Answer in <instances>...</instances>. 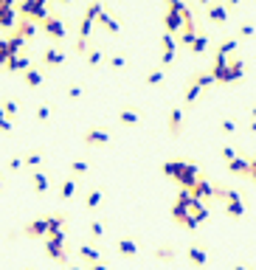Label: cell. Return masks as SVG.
Listing matches in <instances>:
<instances>
[{
    "label": "cell",
    "instance_id": "cell-9",
    "mask_svg": "<svg viewBox=\"0 0 256 270\" xmlns=\"http://www.w3.org/2000/svg\"><path fill=\"white\" fill-rule=\"evenodd\" d=\"M175 51H177V40L172 34H161V68H169L172 62H175Z\"/></svg>",
    "mask_w": 256,
    "mask_h": 270
},
{
    "label": "cell",
    "instance_id": "cell-39",
    "mask_svg": "<svg viewBox=\"0 0 256 270\" xmlns=\"http://www.w3.org/2000/svg\"><path fill=\"white\" fill-rule=\"evenodd\" d=\"M191 79H195V82L200 84L203 90H206V87H211V84H214V76H211V71H195V76H191Z\"/></svg>",
    "mask_w": 256,
    "mask_h": 270
},
{
    "label": "cell",
    "instance_id": "cell-24",
    "mask_svg": "<svg viewBox=\"0 0 256 270\" xmlns=\"http://www.w3.org/2000/svg\"><path fill=\"white\" fill-rule=\"evenodd\" d=\"M239 48V40L237 37H228V40H222L217 45V51H214V56H222V59H231V54Z\"/></svg>",
    "mask_w": 256,
    "mask_h": 270
},
{
    "label": "cell",
    "instance_id": "cell-55",
    "mask_svg": "<svg viewBox=\"0 0 256 270\" xmlns=\"http://www.w3.org/2000/svg\"><path fill=\"white\" fill-rule=\"evenodd\" d=\"M250 118H256V104H253V107H250Z\"/></svg>",
    "mask_w": 256,
    "mask_h": 270
},
{
    "label": "cell",
    "instance_id": "cell-15",
    "mask_svg": "<svg viewBox=\"0 0 256 270\" xmlns=\"http://www.w3.org/2000/svg\"><path fill=\"white\" fill-rule=\"evenodd\" d=\"M76 253H79V259H82V262H87V264L102 262V251H99L96 242H85V245H79V248H76Z\"/></svg>",
    "mask_w": 256,
    "mask_h": 270
},
{
    "label": "cell",
    "instance_id": "cell-43",
    "mask_svg": "<svg viewBox=\"0 0 256 270\" xmlns=\"http://www.w3.org/2000/svg\"><path fill=\"white\" fill-rule=\"evenodd\" d=\"M82 93H85V87H82L79 82H71V84H68V99H82Z\"/></svg>",
    "mask_w": 256,
    "mask_h": 270
},
{
    "label": "cell",
    "instance_id": "cell-6",
    "mask_svg": "<svg viewBox=\"0 0 256 270\" xmlns=\"http://www.w3.org/2000/svg\"><path fill=\"white\" fill-rule=\"evenodd\" d=\"M222 205H226V214L234 217V220H242V217H245V203H242V194H239L237 189H228Z\"/></svg>",
    "mask_w": 256,
    "mask_h": 270
},
{
    "label": "cell",
    "instance_id": "cell-10",
    "mask_svg": "<svg viewBox=\"0 0 256 270\" xmlns=\"http://www.w3.org/2000/svg\"><path fill=\"white\" fill-rule=\"evenodd\" d=\"M82 144L85 146H107L110 144V130H104V127H90V130L82 135Z\"/></svg>",
    "mask_w": 256,
    "mask_h": 270
},
{
    "label": "cell",
    "instance_id": "cell-17",
    "mask_svg": "<svg viewBox=\"0 0 256 270\" xmlns=\"http://www.w3.org/2000/svg\"><path fill=\"white\" fill-rule=\"evenodd\" d=\"M206 14H208V20L217 23V25L228 23V9L222 6V3H206Z\"/></svg>",
    "mask_w": 256,
    "mask_h": 270
},
{
    "label": "cell",
    "instance_id": "cell-8",
    "mask_svg": "<svg viewBox=\"0 0 256 270\" xmlns=\"http://www.w3.org/2000/svg\"><path fill=\"white\" fill-rule=\"evenodd\" d=\"M189 194H191L195 200H200V203H208V200H214V183L200 172V177L195 180V186H191Z\"/></svg>",
    "mask_w": 256,
    "mask_h": 270
},
{
    "label": "cell",
    "instance_id": "cell-52",
    "mask_svg": "<svg viewBox=\"0 0 256 270\" xmlns=\"http://www.w3.org/2000/svg\"><path fill=\"white\" fill-rule=\"evenodd\" d=\"M248 130H250V132H256V118H250V124H248Z\"/></svg>",
    "mask_w": 256,
    "mask_h": 270
},
{
    "label": "cell",
    "instance_id": "cell-7",
    "mask_svg": "<svg viewBox=\"0 0 256 270\" xmlns=\"http://www.w3.org/2000/svg\"><path fill=\"white\" fill-rule=\"evenodd\" d=\"M20 234L28 236V239H45V236H48V220H45V217H34V220H28L23 225Z\"/></svg>",
    "mask_w": 256,
    "mask_h": 270
},
{
    "label": "cell",
    "instance_id": "cell-27",
    "mask_svg": "<svg viewBox=\"0 0 256 270\" xmlns=\"http://www.w3.org/2000/svg\"><path fill=\"white\" fill-rule=\"evenodd\" d=\"M76 186H79V180L68 174V177L59 183V200H71L73 194H76Z\"/></svg>",
    "mask_w": 256,
    "mask_h": 270
},
{
    "label": "cell",
    "instance_id": "cell-37",
    "mask_svg": "<svg viewBox=\"0 0 256 270\" xmlns=\"http://www.w3.org/2000/svg\"><path fill=\"white\" fill-rule=\"evenodd\" d=\"M104 56H107V54H104V51H102V48H99V45H93V48H87L85 59H87V65H90V68H96V65H99V62H102V59H104Z\"/></svg>",
    "mask_w": 256,
    "mask_h": 270
},
{
    "label": "cell",
    "instance_id": "cell-38",
    "mask_svg": "<svg viewBox=\"0 0 256 270\" xmlns=\"http://www.w3.org/2000/svg\"><path fill=\"white\" fill-rule=\"evenodd\" d=\"M23 161H25V166H28V169H34V172H37V166L43 163V149H31L28 155H23Z\"/></svg>",
    "mask_w": 256,
    "mask_h": 270
},
{
    "label": "cell",
    "instance_id": "cell-31",
    "mask_svg": "<svg viewBox=\"0 0 256 270\" xmlns=\"http://www.w3.org/2000/svg\"><path fill=\"white\" fill-rule=\"evenodd\" d=\"M102 203H104V189H90L87 197H85V208L87 211H96Z\"/></svg>",
    "mask_w": 256,
    "mask_h": 270
},
{
    "label": "cell",
    "instance_id": "cell-12",
    "mask_svg": "<svg viewBox=\"0 0 256 270\" xmlns=\"http://www.w3.org/2000/svg\"><path fill=\"white\" fill-rule=\"evenodd\" d=\"M166 130H169L172 138H180L183 135V110L180 107L169 110V115H166Z\"/></svg>",
    "mask_w": 256,
    "mask_h": 270
},
{
    "label": "cell",
    "instance_id": "cell-36",
    "mask_svg": "<svg viewBox=\"0 0 256 270\" xmlns=\"http://www.w3.org/2000/svg\"><path fill=\"white\" fill-rule=\"evenodd\" d=\"M90 172V163L87 161H71V177H85V174Z\"/></svg>",
    "mask_w": 256,
    "mask_h": 270
},
{
    "label": "cell",
    "instance_id": "cell-3",
    "mask_svg": "<svg viewBox=\"0 0 256 270\" xmlns=\"http://www.w3.org/2000/svg\"><path fill=\"white\" fill-rule=\"evenodd\" d=\"M40 31H43L48 40H54V42H65V37H68V23L59 17V14H48V17L40 23Z\"/></svg>",
    "mask_w": 256,
    "mask_h": 270
},
{
    "label": "cell",
    "instance_id": "cell-26",
    "mask_svg": "<svg viewBox=\"0 0 256 270\" xmlns=\"http://www.w3.org/2000/svg\"><path fill=\"white\" fill-rule=\"evenodd\" d=\"M31 189H34L37 194H45L51 189V180L45 172H31Z\"/></svg>",
    "mask_w": 256,
    "mask_h": 270
},
{
    "label": "cell",
    "instance_id": "cell-48",
    "mask_svg": "<svg viewBox=\"0 0 256 270\" xmlns=\"http://www.w3.org/2000/svg\"><path fill=\"white\" fill-rule=\"evenodd\" d=\"M219 155H222V161H234V158H237V149H234V146H222V149H219Z\"/></svg>",
    "mask_w": 256,
    "mask_h": 270
},
{
    "label": "cell",
    "instance_id": "cell-42",
    "mask_svg": "<svg viewBox=\"0 0 256 270\" xmlns=\"http://www.w3.org/2000/svg\"><path fill=\"white\" fill-rule=\"evenodd\" d=\"M6 169H9V172H20V169H25L23 155H12V158H9V163H6Z\"/></svg>",
    "mask_w": 256,
    "mask_h": 270
},
{
    "label": "cell",
    "instance_id": "cell-50",
    "mask_svg": "<svg viewBox=\"0 0 256 270\" xmlns=\"http://www.w3.org/2000/svg\"><path fill=\"white\" fill-rule=\"evenodd\" d=\"M3 189H6V174L0 172V192H3Z\"/></svg>",
    "mask_w": 256,
    "mask_h": 270
},
{
    "label": "cell",
    "instance_id": "cell-45",
    "mask_svg": "<svg viewBox=\"0 0 256 270\" xmlns=\"http://www.w3.org/2000/svg\"><path fill=\"white\" fill-rule=\"evenodd\" d=\"M12 130H14V121H9L3 107H0V132H12Z\"/></svg>",
    "mask_w": 256,
    "mask_h": 270
},
{
    "label": "cell",
    "instance_id": "cell-18",
    "mask_svg": "<svg viewBox=\"0 0 256 270\" xmlns=\"http://www.w3.org/2000/svg\"><path fill=\"white\" fill-rule=\"evenodd\" d=\"M116 251H118V256H127V259H133V256H138V242H135L133 236H118V242H116Z\"/></svg>",
    "mask_w": 256,
    "mask_h": 270
},
{
    "label": "cell",
    "instance_id": "cell-44",
    "mask_svg": "<svg viewBox=\"0 0 256 270\" xmlns=\"http://www.w3.org/2000/svg\"><path fill=\"white\" fill-rule=\"evenodd\" d=\"M219 130L226 132V135H231V132H237V121H234V118H222V121H219Z\"/></svg>",
    "mask_w": 256,
    "mask_h": 270
},
{
    "label": "cell",
    "instance_id": "cell-47",
    "mask_svg": "<svg viewBox=\"0 0 256 270\" xmlns=\"http://www.w3.org/2000/svg\"><path fill=\"white\" fill-rule=\"evenodd\" d=\"M37 118H40V121H48L51 118V107H48V104H40V107H37Z\"/></svg>",
    "mask_w": 256,
    "mask_h": 270
},
{
    "label": "cell",
    "instance_id": "cell-16",
    "mask_svg": "<svg viewBox=\"0 0 256 270\" xmlns=\"http://www.w3.org/2000/svg\"><path fill=\"white\" fill-rule=\"evenodd\" d=\"M14 34H17V37H23V40L25 42H28V40H34V37H37V31H40V25H37V23H31V20H23V17H17V25H14Z\"/></svg>",
    "mask_w": 256,
    "mask_h": 270
},
{
    "label": "cell",
    "instance_id": "cell-19",
    "mask_svg": "<svg viewBox=\"0 0 256 270\" xmlns=\"http://www.w3.org/2000/svg\"><path fill=\"white\" fill-rule=\"evenodd\" d=\"M180 28H183V17L177 12H172V9H166V12H164V31L175 37Z\"/></svg>",
    "mask_w": 256,
    "mask_h": 270
},
{
    "label": "cell",
    "instance_id": "cell-57",
    "mask_svg": "<svg viewBox=\"0 0 256 270\" xmlns=\"http://www.w3.org/2000/svg\"><path fill=\"white\" fill-rule=\"evenodd\" d=\"M25 270H34V267H25Z\"/></svg>",
    "mask_w": 256,
    "mask_h": 270
},
{
    "label": "cell",
    "instance_id": "cell-5",
    "mask_svg": "<svg viewBox=\"0 0 256 270\" xmlns=\"http://www.w3.org/2000/svg\"><path fill=\"white\" fill-rule=\"evenodd\" d=\"M65 59H68V54L62 51V45H45L43 54H40V68H43V71L59 68V65H65Z\"/></svg>",
    "mask_w": 256,
    "mask_h": 270
},
{
    "label": "cell",
    "instance_id": "cell-23",
    "mask_svg": "<svg viewBox=\"0 0 256 270\" xmlns=\"http://www.w3.org/2000/svg\"><path fill=\"white\" fill-rule=\"evenodd\" d=\"M23 82L28 84V87H40V84L45 82V71L43 68H37V65H31L28 71L23 73Z\"/></svg>",
    "mask_w": 256,
    "mask_h": 270
},
{
    "label": "cell",
    "instance_id": "cell-25",
    "mask_svg": "<svg viewBox=\"0 0 256 270\" xmlns=\"http://www.w3.org/2000/svg\"><path fill=\"white\" fill-rule=\"evenodd\" d=\"M226 166H228L231 174H239V177H248V172H250V161L248 158H239V155L234 158V161H228Z\"/></svg>",
    "mask_w": 256,
    "mask_h": 270
},
{
    "label": "cell",
    "instance_id": "cell-32",
    "mask_svg": "<svg viewBox=\"0 0 256 270\" xmlns=\"http://www.w3.org/2000/svg\"><path fill=\"white\" fill-rule=\"evenodd\" d=\"M183 166H186V161H166L164 166H161V172L166 174V177H172V180H177V174L183 172Z\"/></svg>",
    "mask_w": 256,
    "mask_h": 270
},
{
    "label": "cell",
    "instance_id": "cell-20",
    "mask_svg": "<svg viewBox=\"0 0 256 270\" xmlns=\"http://www.w3.org/2000/svg\"><path fill=\"white\" fill-rule=\"evenodd\" d=\"M186 256H189V262L197 264V267H206L208 264V251L203 245H189L186 248Z\"/></svg>",
    "mask_w": 256,
    "mask_h": 270
},
{
    "label": "cell",
    "instance_id": "cell-1",
    "mask_svg": "<svg viewBox=\"0 0 256 270\" xmlns=\"http://www.w3.org/2000/svg\"><path fill=\"white\" fill-rule=\"evenodd\" d=\"M48 14H51V9H48L45 0H23V3H17V17L31 20V23H37V25L43 23Z\"/></svg>",
    "mask_w": 256,
    "mask_h": 270
},
{
    "label": "cell",
    "instance_id": "cell-49",
    "mask_svg": "<svg viewBox=\"0 0 256 270\" xmlns=\"http://www.w3.org/2000/svg\"><path fill=\"white\" fill-rule=\"evenodd\" d=\"M85 270H107V264H104V262H96V264H87Z\"/></svg>",
    "mask_w": 256,
    "mask_h": 270
},
{
    "label": "cell",
    "instance_id": "cell-30",
    "mask_svg": "<svg viewBox=\"0 0 256 270\" xmlns=\"http://www.w3.org/2000/svg\"><path fill=\"white\" fill-rule=\"evenodd\" d=\"M152 256L158 259V262H166V264H169V262H175V259H177V251H175L172 245H158V248L152 251Z\"/></svg>",
    "mask_w": 256,
    "mask_h": 270
},
{
    "label": "cell",
    "instance_id": "cell-34",
    "mask_svg": "<svg viewBox=\"0 0 256 270\" xmlns=\"http://www.w3.org/2000/svg\"><path fill=\"white\" fill-rule=\"evenodd\" d=\"M0 107H3V113H6L9 121H14V118H17V113H20V102H17V99H3Z\"/></svg>",
    "mask_w": 256,
    "mask_h": 270
},
{
    "label": "cell",
    "instance_id": "cell-4",
    "mask_svg": "<svg viewBox=\"0 0 256 270\" xmlns=\"http://www.w3.org/2000/svg\"><path fill=\"white\" fill-rule=\"evenodd\" d=\"M45 253L48 259L65 264L68 267V245H65V234H48L45 236Z\"/></svg>",
    "mask_w": 256,
    "mask_h": 270
},
{
    "label": "cell",
    "instance_id": "cell-28",
    "mask_svg": "<svg viewBox=\"0 0 256 270\" xmlns=\"http://www.w3.org/2000/svg\"><path fill=\"white\" fill-rule=\"evenodd\" d=\"M118 121H121V124H127V127L141 124V110H135V107H121V113H118Z\"/></svg>",
    "mask_w": 256,
    "mask_h": 270
},
{
    "label": "cell",
    "instance_id": "cell-41",
    "mask_svg": "<svg viewBox=\"0 0 256 270\" xmlns=\"http://www.w3.org/2000/svg\"><path fill=\"white\" fill-rule=\"evenodd\" d=\"M104 231H107V222H104V220H93L90 222V236H93V239H102Z\"/></svg>",
    "mask_w": 256,
    "mask_h": 270
},
{
    "label": "cell",
    "instance_id": "cell-51",
    "mask_svg": "<svg viewBox=\"0 0 256 270\" xmlns=\"http://www.w3.org/2000/svg\"><path fill=\"white\" fill-rule=\"evenodd\" d=\"M65 270H85V267H82V264H68Z\"/></svg>",
    "mask_w": 256,
    "mask_h": 270
},
{
    "label": "cell",
    "instance_id": "cell-33",
    "mask_svg": "<svg viewBox=\"0 0 256 270\" xmlns=\"http://www.w3.org/2000/svg\"><path fill=\"white\" fill-rule=\"evenodd\" d=\"M189 51H191V54H206V51H208V34L197 31V37H195V42L189 45Z\"/></svg>",
    "mask_w": 256,
    "mask_h": 270
},
{
    "label": "cell",
    "instance_id": "cell-29",
    "mask_svg": "<svg viewBox=\"0 0 256 270\" xmlns=\"http://www.w3.org/2000/svg\"><path fill=\"white\" fill-rule=\"evenodd\" d=\"M200 93H203V87L195 82V79H189V82H186V90H183V102H186V104H195L197 99H200Z\"/></svg>",
    "mask_w": 256,
    "mask_h": 270
},
{
    "label": "cell",
    "instance_id": "cell-21",
    "mask_svg": "<svg viewBox=\"0 0 256 270\" xmlns=\"http://www.w3.org/2000/svg\"><path fill=\"white\" fill-rule=\"evenodd\" d=\"M242 76H245V62H242V56H231V59H228V84H231V82H239Z\"/></svg>",
    "mask_w": 256,
    "mask_h": 270
},
{
    "label": "cell",
    "instance_id": "cell-22",
    "mask_svg": "<svg viewBox=\"0 0 256 270\" xmlns=\"http://www.w3.org/2000/svg\"><path fill=\"white\" fill-rule=\"evenodd\" d=\"M14 25H17V3H9V6L0 12V28L12 31Z\"/></svg>",
    "mask_w": 256,
    "mask_h": 270
},
{
    "label": "cell",
    "instance_id": "cell-35",
    "mask_svg": "<svg viewBox=\"0 0 256 270\" xmlns=\"http://www.w3.org/2000/svg\"><path fill=\"white\" fill-rule=\"evenodd\" d=\"M104 59H107V65H110V71H124V68H127V56L124 54H107L104 56Z\"/></svg>",
    "mask_w": 256,
    "mask_h": 270
},
{
    "label": "cell",
    "instance_id": "cell-11",
    "mask_svg": "<svg viewBox=\"0 0 256 270\" xmlns=\"http://www.w3.org/2000/svg\"><path fill=\"white\" fill-rule=\"evenodd\" d=\"M200 177V169H197V163H189L186 161V166H183V172L177 174V186L183 189V192H191V186H195V180Z\"/></svg>",
    "mask_w": 256,
    "mask_h": 270
},
{
    "label": "cell",
    "instance_id": "cell-54",
    "mask_svg": "<svg viewBox=\"0 0 256 270\" xmlns=\"http://www.w3.org/2000/svg\"><path fill=\"white\" fill-rule=\"evenodd\" d=\"M234 270H250L248 264H234Z\"/></svg>",
    "mask_w": 256,
    "mask_h": 270
},
{
    "label": "cell",
    "instance_id": "cell-13",
    "mask_svg": "<svg viewBox=\"0 0 256 270\" xmlns=\"http://www.w3.org/2000/svg\"><path fill=\"white\" fill-rule=\"evenodd\" d=\"M99 25H102L104 31H107V34H118V31H121V20L116 17V14L110 12L107 6L102 9V14H99V20H96Z\"/></svg>",
    "mask_w": 256,
    "mask_h": 270
},
{
    "label": "cell",
    "instance_id": "cell-14",
    "mask_svg": "<svg viewBox=\"0 0 256 270\" xmlns=\"http://www.w3.org/2000/svg\"><path fill=\"white\" fill-rule=\"evenodd\" d=\"M6 68L12 73H25L31 68V54L28 51H20V54H14V56H9L6 59Z\"/></svg>",
    "mask_w": 256,
    "mask_h": 270
},
{
    "label": "cell",
    "instance_id": "cell-2",
    "mask_svg": "<svg viewBox=\"0 0 256 270\" xmlns=\"http://www.w3.org/2000/svg\"><path fill=\"white\" fill-rule=\"evenodd\" d=\"M102 9H104V3H99V0H93V3L85 6V12H82V17H79V37H76L79 42H87V37H90V31H93V23L99 20Z\"/></svg>",
    "mask_w": 256,
    "mask_h": 270
},
{
    "label": "cell",
    "instance_id": "cell-53",
    "mask_svg": "<svg viewBox=\"0 0 256 270\" xmlns=\"http://www.w3.org/2000/svg\"><path fill=\"white\" fill-rule=\"evenodd\" d=\"M248 180H253V183H256V169H250V172H248Z\"/></svg>",
    "mask_w": 256,
    "mask_h": 270
},
{
    "label": "cell",
    "instance_id": "cell-56",
    "mask_svg": "<svg viewBox=\"0 0 256 270\" xmlns=\"http://www.w3.org/2000/svg\"><path fill=\"white\" fill-rule=\"evenodd\" d=\"M3 65H6V59H3V56H0V68H3Z\"/></svg>",
    "mask_w": 256,
    "mask_h": 270
},
{
    "label": "cell",
    "instance_id": "cell-46",
    "mask_svg": "<svg viewBox=\"0 0 256 270\" xmlns=\"http://www.w3.org/2000/svg\"><path fill=\"white\" fill-rule=\"evenodd\" d=\"M253 31H256L253 23H242V25H239V37H242V40H245V37H253ZM239 37H237V40H239Z\"/></svg>",
    "mask_w": 256,
    "mask_h": 270
},
{
    "label": "cell",
    "instance_id": "cell-40",
    "mask_svg": "<svg viewBox=\"0 0 256 270\" xmlns=\"http://www.w3.org/2000/svg\"><path fill=\"white\" fill-rule=\"evenodd\" d=\"M164 76H166L164 68H152V71L144 76V82H146V84H161V82H164Z\"/></svg>",
    "mask_w": 256,
    "mask_h": 270
}]
</instances>
